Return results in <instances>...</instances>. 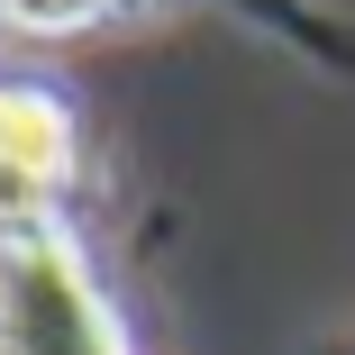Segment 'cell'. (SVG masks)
I'll return each instance as SVG.
<instances>
[{"instance_id":"cell-3","label":"cell","mask_w":355,"mask_h":355,"mask_svg":"<svg viewBox=\"0 0 355 355\" xmlns=\"http://www.w3.org/2000/svg\"><path fill=\"white\" fill-rule=\"evenodd\" d=\"M119 10H128V0H0V19L28 28V37H73V28L119 19Z\"/></svg>"},{"instance_id":"cell-1","label":"cell","mask_w":355,"mask_h":355,"mask_svg":"<svg viewBox=\"0 0 355 355\" xmlns=\"http://www.w3.org/2000/svg\"><path fill=\"white\" fill-rule=\"evenodd\" d=\"M0 355H128V328L64 219L0 228Z\"/></svg>"},{"instance_id":"cell-2","label":"cell","mask_w":355,"mask_h":355,"mask_svg":"<svg viewBox=\"0 0 355 355\" xmlns=\"http://www.w3.org/2000/svg\"><path fill=\"white\" fill-rule=\"evenodd\" d=\"M73 110L37 83H0V228L10 219H55L64 182H73Z\"/></svg>"}]
</instances>
